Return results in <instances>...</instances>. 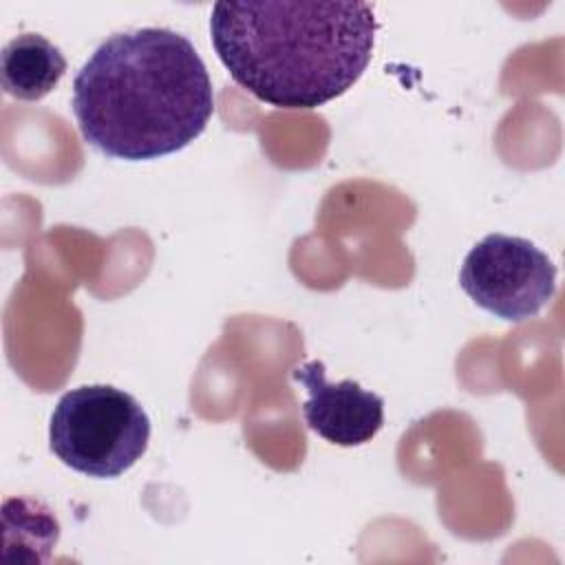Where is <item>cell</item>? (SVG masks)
Returning <instances> with one entry per match:
<instances>
[{
	"label": "cell",
	"instance_id": "cell-6",
	"mask_svg": "<svg viewBox=\"0 0 565 565\" xmlns=\"http://www.w3.org/2000/svg\"><path fill=\"white\" fill-rule=\"evenodd\" d=\"M66 73L62 51L40 33H22L13 38L0 57L2 88L22 102L46 97Z\"/></svg>",
	"mask_w": 565,
	"mask_h": 565
},
{
	"label": "cell",
	"instance_id": "cell-3",
	"mask_svg": "<svg viewBox=\"0 0 565 565\" xmlns=\"http://www.w3.org/2000/svg\"><path fill=\"white\" fill-rule=\"evenodd\" d=\"M150 419L126 391L108 384L77 386L60 397L49 424V446L68 468L113 479L148 450Z\"/></svg>",
	"mask_w": 565,
	"mask_h": 565
},
{
	"label": "cell",
	"instance_id": "cell-4",
	"mask_svg": "<svg viewBox=\"0 0 565 565\" xmlns=\"http://www.w3.org/2000/svg\"><path fill=\"white\" fill-rule=\"evenodd\" d=\"M459 285L481 309L523 322L552 300L556 267L527 238L488 234L463 258Z\"/></svg>",
	"mask_w": 565,
	"mask_h": 565
},
{
	"label": "cell",
	"instance_id": "cell-1",
	"mask_svg": "<svg viewBox=\"0 0 565 565\" xmlns=\"http://www.w3.org/2000/svg\"><path fill=\"white\" fill-rule=\"evenodd\" d=\"M82 137L99 152L146 161L192 143L214 115V90L194 44L146 26L104 40L73 79Z\"/></svg>",
	"mask_w": 565,
	"mask_h": 565
},
{
	"label": "cell",
	"instance_id": "cell-2",
	"mask_svg": "<svg viewBox=\"0 0 565 565\" xmlns=\"http://www.w3.org/2000/svg\"><path fill=\"white\" fill-rule=\"evenodd\" d=\"M366 2H216L214 51L232 79L276 108H318L364 73L375 44Z\"/></svg>",
	"mask_w": 565,
	"mask_h": 565
},
{
	"label": "cell",
	"instance_id": "cell-5",
	"mask_svg": "<svg viewBox=\"0 0 565 565\" xmlns=\"http://www.w3.org/2000/svg\"><path fill=\"white\" fill-rule=\"evenodd\" d=\"M294 380L309 395L302 404L307 426L329 444L362 446L384 426V399L353 380L331 384L320 360L296 366Z\"/></svg>",
	"mask_w": 565,
	"mask_h": 565
}]
</instances>
